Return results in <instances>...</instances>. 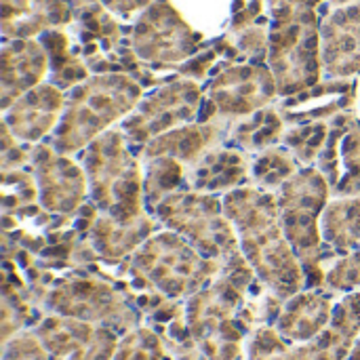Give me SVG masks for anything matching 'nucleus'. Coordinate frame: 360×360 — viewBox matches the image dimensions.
I'll return each mask as SVG.
<instances>
[{
  "label": "nucleus",
  "mask_w": 360,
  "mask_h": 360,
  "mask_svg": "<svg viewBox=\"0 0 360 360\" xmlns=\"http://www.w3.org/2000/svg\"><path fill=\"white\" fill-rule=\"evenodd\" d=\"M325 61L333 63V70L360 68V6L340 11L331 23L325 25Z\"/></svg>",
  "instance_id": "1"
}]
</instances>
